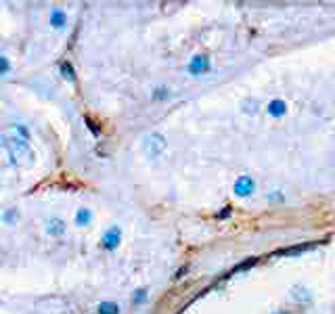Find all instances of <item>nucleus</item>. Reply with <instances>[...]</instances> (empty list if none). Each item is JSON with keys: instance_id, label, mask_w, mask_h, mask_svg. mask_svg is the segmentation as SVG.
Returning <instances> with one entry per match:
<instances>
[{"instance_id": "f257e3e1", "label": "nucleus", "mask_w": 335, "mask_h": 314, "mask_svg": "<svg viewBox=\"0 0 335 314\" xmlns=\"http://www.w3.org/2000/svg\"><path fill=\"white\" fill-rule=\"evenodd\" d=\"M2 138H4V149H6L8 157L13 159V164L25 166L23 159H27V164H32L34 153L29 149V134L23 126H11L2 134Z\"/></svg>"}, {"instance_id": "f03ea898", "label": "nucleus", "mask_w": 335, "mask_h": 314, "mask_svg": "<svg viewBox=\"0 0 335 314\" xmlns=\"http://www.w3.org/2000/svg\"><path fill=\"white\" fill-rule=\"evenodd\" d=\"M164 149H166V138L161 136V134H149L145 138V151H147V155L149 157H157L164 153Z\"/></svg>"}, {"instance_id": "7ed1b4c3", "label": "nucleus", "mask_w": 335, "mask_h": 314, "mask_svg": "<svg viewBox=\"0 0 335 314\" xmlns=\"http://www.w3.org/2000/svg\"><path fill=\"white\" fill-rule=\"evenodd\" d=\"M253 189H256L253 180H251L249 176H241V178L237 180V185H235V193H237L239 197H247V195L253 193Z\"/></svg>"}, {"instance_id": "20e7f679", "label": "nucleus", "mask_w": 335, "mask_h": 314, "mask_svg": "<svg viewBox=\"0 0 335 314\" xmlns=\"http://www.w3.org/2000/svg\"><path fill=\"white\" fill-rule=\"evenodd\" d=\"M208 69H210V59L204 57V55H197L195 59L191 61V65H189V72H191V74H195V76L206 74Z\"/></svg>"}, {"instance_id": "39448f33", "label": "nucleus", "mask_w": 335, "mask_h": 314, "mask_svg": "<svg viewBox=\"0 0 335 314\" xmlns=\"http://www.w3.org/2000/svg\"><path fill=\"white\" fill-rule=\"evenodd\" d=\"M314 247V243H304V245H296V247H287V249H279V256H296V254H304V251H310Z\"/></svg>"}, {"instance_id": "423d86ee", "label": "nucleus", "mask_w": 335, "mask_h": 314, "mask_svg": "<svg viewBox=\"0 0 335 314\" xmlns=\"http://www.w3.org/2000/svg\"><path fill=\"white\" fill-rule=\"evenodd\" d=\"M46 230L50 232V235H63V232H65V222L59 220V218H50L48 224H46Z\"/></svg>"}, {"instance_id": "0eeeda50", "label": "nucleus", "mask_w": 335, "mask_h": 314, "mask_svg": "<svg viewBox=\"0 0 335 314\" xmlns=\"http://www.w3.org/2000/svg\"><path fill=\"white\" fill-rule=\"evenodd\" d=\"M103 243H105V247H107V249H115V247H117V243H119V228H111L107 235H105Z\"/></svg>"}, {"instance_id": "6e6552de", "label": "nucleus", "mask_w": 335, "mask_h": 314, "mask_svg": "<svg viewBox=\"0 0 335 314\" xmlns=\"http://www.w3.org/2000/svg\"><path fill=\"white\" fill-rule=\"evenodd\" d=\"M285 103H283V101H272V103L268 105V113L270 115H275V117H281L283 113H285Z\"/></svg>"}, {"instance_id": "1a4fd4ad", "label": "nucleus", "mask_w": 335, "mask_h": 314, "mask_svg": "<svg viewBox=\"0 0 335 314\" xmlns=\"http://www.w3.org/2000/svg\"><path fill=\"white\" fill-rule=\"evenodd\" d=\"M99 314H119V306L113 302H103V304H99Z\"/></svg>"}, {"instance_id": "9d476101", "label": "nucleus", "mask_w": 335, "mask_h": 314, "mask_svg": "<svg viewBox=\"0 0 335 314\" xmlns=\"http://www.w3.org/2000/svg\"><path fill=\"white\" fill-rule=\"evenodd\" d=\"M50 25H55V27H63V25H65V15H63V11L55 8V11L50 13Z\"/></svg>"}, {"instance_id": "9b49d317", "label": "nucleus", "mask_w": 335, "mask_h": 314, "mask_svg": "<svg viewBox=\"0 0 335 314\" xmlns=\"http://www.w3.org/2000/svg\"><path fill=\"white\" fill-rule=\"evenodd\" d=\"M90 220H93V216H90V211L88 209H80L78 211V214H76V222H78V224L80 226H86V224H90Z\"/></svg>"}, {"instance_id": "f8f14e48", "label": "nucleus", "mask_w": 335, "mask_h": 314, "mask_svg": "<svg viewBox=\"0 0 335 314\" xmlns=\"http://www.w3.org/2000/svg\"><path fill=\"white\" fill-rule=\"evenodd\" d=\"M61 72H63V78L74 80V69H72V65H69V63H63V65H61Z\"/></svg>"}, {"instance_id": "ddd939ff", "label": "nucleus", "mask_w": 335, "mask_h": 314, "mask_svg": "<svg viewBox=\"0 0 335 314\" xmlns=\"http://www.w3.org/2000/svg\"><path fill=\"white\" fill-rule=\"evenodd\" d=\"M145 298H147V291H145V289H138V291H136L134 302H136V304H140V302H145Z\"/></svg>"}, {"instance_id": "4468645a", "label": "nucleus", "mask_w": 335, "mask_h": 314, "mask_svg": "<svg viewBox=\"0 0 335 314\" xmlns=\"http://www.w3.org/2000/svg\"><path fill=\"white\" fill-rule=\"evenodd\" d=\"M8 72V61H6V57H2V74H6Z\"/></svg>"}, {"instance_id": "2eb2a0df", "label": "nucleus", "mask_w": 335, "mask_h": 314, "mask_svg": "<svg viewBox=\"0 0 335 314\" xmlns=\"http://www.w3.org/2000/svg\"><path fill=\"white\" fill-rule=\"evenodd\" d=\"M164 97H166V88H159L157 95H155V99H164Z\"/></svg>"}]
</instances>
